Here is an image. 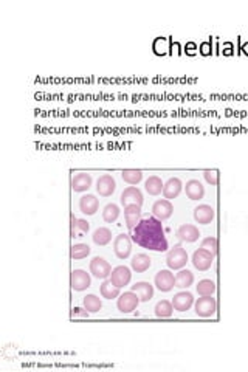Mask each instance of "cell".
Segmentation results:
<instances>
[{
	"instance_id": "cell-36",
	"label": "cell",
	"mask_w": 248,
	"mask_h": 372,
	"mask_svg": "<svg viewBox=\"0 0 248 372\" xmlns=\"http://www.w3.org/2000/svg\"><path fill=\"white\" fill-rule=\"evenodd\" d=\"M76 230H79L81 233H89V230H90V225H89V222H86V220H82V219H78V225H76Z\"/></svg>"
},
{
	"instance_id": "cell-38",
	"label": "cell",
	"mask_w": 248,
	"mask_h": 372,
	"mask_svg": "<svg viewBox=\"0 0 248 372\" xmlns=\"http://www.w3.org/2000/svg\"><path fill=\"white\" fill-rule=\"evenodd\" d=\"M73 315H79V317H87V315H89V312H87V310H86V312H82V309L76 307V309H73Z\"/></svg>"
},
{
	"instance_id": "cell-21",
	"label": "cell",
	"mask_w": 248,
	"mask_h": 372,
	"mask_svg": "<svg viewBox=\"0 0 248 372\" xmlns=\"http://www.w3.org/2000/svg\"><path fill=\"white\" fill-rule=\"evenodd\" d=\"M185 191H186V196H188L189 200H200V199H203V196H205L203 184H202L199 180H194V178L186 183Z\"/></svg>"
},
{
	"instance_id": "cell-13",
	"label": "cell",
	"mask_w": 248,
	"mask_h": 372,
	"mask_svg": "<svg viewBox=\"0 0 248 372\" xmlns=\"http://www.w3.org/2000/svg\"><path fill=\"white\" fill-rule=\"evenodd\" d=\"M124 219H126L127 228L132 231L137 227V224L141 220V207L137 203H130L124 207Z\"/></svg>"
},
{
	"instance_id": "cell-22",
	"label": "cell",
	"mask_w": 248,
	"mask_h": 372,
	"mask_svg": "<svg viewBox=\"0 0 248 372\" xmlns=\"http://www.w3.org/2000/svg\"><path fill=\"white\" fill-rule=\"evenodd\" d=\"M132 292H135L138 295L141 303H147V301H150L154 298V287L149 283H144V281L133 284L132 286Z\"/></svg>"
},
{
	"instance_id": "cell-8",
	"label": "cell",
	"mask_w": 248,
	"mask_h": 372,
	"mask_svg": "<svg viewBox=\"0 0 248 372\" xmlns=\"http://www.w3.org/2000/svg\"><path fill=\"white\" fill-rule=\"evenodd\" d=\"M90 273L98 279H107L112 274V267L104 257H93L90 261Z\"/></svg>"
},
{
	"instance_id": "cell-4",
	"label": "cell",
	"mask_w": 248,
	"mask_h": 372,
	"mask_svg": "<svg viewBox=\"0 0 248 372\" xmlns=\"http://www.w3.org/2000/svg\"><path fill=\"white\" fill-rule=\"evenodd\" d=\"M196 313L202 318H209L216 313L217 310V303L213 296H202L196 301L194 304Z\"/></svg>"
},
{
	"instance_id": "cell-11",
	"label": "cell",
	"mask_w": 248,
	"mask_h": 372,
	"mask_svg": "<svg viewBox=\"0 0 248 372\" xmlns=\"http://www.w3.org/2000/svg\"><path fill=\"white\" fill-rule=\"evenodd\" d=\"M117 190L115 178L110 174H104L97 181V191L101 197H110Z\"/></svg>"
},
{
	"instance_id": "cell-23",
	"label": "cell",
	"mask_w": 248,
	"mask_h": 372,
	"mask_svg": "<svg viewBox=\"0 0 248 372\" xmlns=\"http://www.w3.org/2000/svg\"><path fill=\"white\" fill-rule=\"evenodd\" d=\"M163 181H161V178L158 177V175H150L147 180H146V183H144V188H146V191L150 194V196H158V194H161L163 193Z\"/></svg>"
},
{
	"instance_id": "cell-10",
	"label": "cell",
	"mask_w": 248,
	"mask_h": 372,
	"mask_svg": "<svg viewBox=\"0 0 248 372\" xmlns=\"http://www.w3.org/2000/svg\"><path fill=\"white\" fill-rule=\"evenodd\" d=\"M174 213V207L173 203L168 200V199H161V200H157L152 207V216L157 217L158 220H168Z\"/></svg>"
},
{
	"instance_id": "cell-39",
	"label": "cell",
	"mask_w": 248,
	"mask_h": 372,
	"mask_svg": "<svg viewBox=\"0 0 248 372\" xmlns=\"http://www.w3.org/2000/svg\"><path fill=\"white\" fill-rule=\"evenodd\" d=\"M202 53H203L205 56H208V54L211 53V50H209V44H203V45H202Z\"/></svg>"
},
{
	"instance_id": "cell-37",
	"label": "cell",
	"mask_w": 248,
	"mask_h": 372,
	"mask_svg": "<svg viewBox=\"0 0 248 372\" xmlns=\"http://www.w3.org/2000/svg\"><path fill=\"white\" fill-rule=\"evenodd\" d=\"M76 225H78V219L74 217V214H71V236L73 237H78V231H76Z\"/></svg>"
},
{
	"instance_id": "cell-19",
	"label": "cell",
	"mask_w": 248,
	"mask_h": 372,
	"mask_svg": "<svg viewBox=\"0 0 248 372\" xmlns=\"http://www.w3.org/2000/svg\"><path fill=\"white\" fill-rule=\"evenodd\" d=\"M216 213H214V208L209 207V205H199L196 210H194V219L197 224L200 225H208L211 224V220L214 219Z\"/></svg>"
},
{
	"instance_id": "cell-6",
	"label": "cell",
	"mask_w": 248,
	"mask_h": 372,
	"mask_svg": "<svg viewBox=\"0 0 248 372\" xmlns=\"http://www.w3.org/2000/svg\"><path fill=\"white\" fill-rule=\"evenodd\" d=\"M155 286L160 292H171L176 287V277L171 270H160L155 274Z\"/></svg>"
},
{
	"instance_id": "cell-24",
	"label": "cell",
	"mask_w": 248,
	"mask_h": 372,
	"mask_svg": "<svg viewBox=\"0 0 248 372\" xmlns=\"http://www.w3.org/2000/svg\"><path fill=\"white\" fill-rule=\"evenodd\" d=\"M150 267V257L144 253H138L132 257V268L137 273H144Z\"/></svg>"
},
{
	"instance_id": "cell-29",
	"label": "cell",
	"mask_w": 248,
	"mask_h": 372,
	"mask_svg": "<svg viewBox=\"0 0 248 372\" xmlns=\"http://www.w3.org/2000/svg\"><path fill=\"white\" fill-rule=\"evenodd\" d=\"M82 304H84V309L89 312V313H97L101 310L103 307V303L101 300L97 296V295H87L84 296V301H82Z\"/></svg>"
},
{
	"instance_id": "cell-35",
	"label": "cell",
	"mask_w": 248,
	"mask_h": 372,
	"mask_svg": "<svg viewBox=\"0 0 248 372\" xmlns=\"http://www.w3.org/2000/svg\"><path fill=\"white\" fill-rule=\"evenodd\" d=\"M203 175H205V180L209 183V184H213V186H216L217 183H219V174H217V171H205L203 172Z\"/></svg>"
},
{
	"instance_id": "cell-28",
	"label": "cell",
	"mask_w": 248,
	"mask_h": 372,
	"mask_svg": "<svg viewBox=\"0 0 248 372\" xmlns=\"http://www.w3.org/2000/svg\"><path fill=\"white\" fill-rule=\"evenodd\" d=\"M173 313H174V306H173V303H169V301H166V300L157 303V306H155V315H157L158 318H169V317H173Z\"/></svg>"
},
{
	"instance_id": "cell-31",
	"label": "cell",
	"mask_w": 248,
	"mask_h": 372,
	"mask_svg": "<svg viewBox=\"0 0 248 372\" xmlns=\"http://www.w3.org/2000/svg\"><path fill=\"white\" fill-rule=\"evenodd\" d=\"M214 292H216V284L211 279H202L197 284V293L200 296H213Z\"/></svg>"
},
{
	"instance_id": "cell-2",
	"label": "cell",
	"mask_w": 248,
	"mask_h": 372,
	"mask_svg": "<svg viewBox=\"0 0 248 372\" xmlns=\"http://www.w3.org/2000/svg\"><path fill=\"white\" fill-rule=\"evenodd\" d=\"M188 262V253L182 245H176L166 256V264L171 270H182Z\"/></svg>"
},
{
	"instance_id": "cell-20",
	"label": "cell",
	"mask_w": 248,
	"mask_h": 372,
	"mask_svg": "<svg viewBox=\"0 0 248 372\" xmlns=\"http://www.w3.org/2000/svg\"><path fill=\"white\" fill-rule=\"evenodd\" d=\"M200 233H199V228L194 227V225H189V224H185L182 225L179 230H177V239L183 240V242H188V244H193L199 239Z\"/></svg>"
},
{
	"instance_id": "cell-18",
	"label": "cell",
	"mask_w": 248,
	"mask_h": 372,
	"mask_svg": "<svg viewBox=\"0 0 248 372\" xmlns=\"http://www.w3.org/2000/svg\"><path fill=\"white\" fill-rule=\"evenodd\" d=\"M90 186H92V175L90 174L81 172V174H76L71 178V190L74 193H84L90 188Z\"/></svg>"
},
{
	"instance_id": "cell-26",
	"label": "cell",
	"mask_w": 248,
	"mask_h": 372,
	"mask_svg": "<svg viewBox=\"0 0 248 372\" xmlns=\"http://www.w3.org/2000/svg\"><path fill=\"white\" fill-rule=\"evenodd\" d=\"M92 239H93V242H95L97 245L104 247V245H107V244L112 240V231H110L109 228H106V227H101V228L95 230Z\"/></svg>"
},
{
	"instance_id": "cell-12",
	"label": "cell",
	"mask_w": 248,
	"mask_h": 372,
	"mask_svg": "<svg viewBox=\"0 0 248 372\" xmlns=\"http://www.w3.org/2000/svg\"><path fill=\"white\" fill-rule=\"evenodd\" d=\"M132 279V273L129 270V267L126 265H118L112 270V274H110V281L117 286V287H124L130 283Z\"/></svg>"
},
{
	"instance_id": "cell-3",
	"label": "cell",
	"mask_w": 248,
	"mask_h": 372,
	"mask_svg": "<svg viewBox=\"0 0 248 372\" xmlns=\"http://www.w3.org/2000/svg\"><path fill=\"white\" fill-rule=\"evenodd\" d=\"M90 283H92V279H90V274L86 271V270H73L71 271V277H70V286L73 290L76 292H82V290H86L90 287Z\"/></svg>"
},
{
	"instance_id": "cell-40",
	"label": "cell",
	"mask_w": 248,
	"mask_h": 372,
	"mask_svg": "<svg viewBox=\"0 0 248 372\" xmlns=\"http://www.w3.org/2000/svg\"><path fill=\"white\" fill-rule=\"evenodd\" d=\"M194 48H196L194 44H188V51H189V53H194Z\"/></svg>"
},
{
	"instance_id": "cell-5",
	"label": "cell",
	"mask_w": 248,
	"mask_h": 372,
	"mask_svg": "<svg viewBox=\"0 0 248 372\" xmlns=\"http://www.w3.org/2000/svg\"><path fill=\"white\" fill-rule=\"evenodd\" d=\"M213 262H214V254H213L211 251L205 250V248H199V250H196L194 254H193V264H194V267H196L199 271H206V270H209L211 265H213Z\"/></svg>"
},
{
	"instance_id": "cell-1",
	"label": "cell",
	"mask_w": 248,
	"mask_h": 372,
	"mask_svg": "<svg viewBox=\"0 0 248 372\" xmlns=\"http://www.w3.org/2000/svg\"><path fill=\"white\" fill-rule=\"evenodd\" d=\"M130 237L140 247L152 250V251H166L168 250V239L164 236L161 220H158L154 216L143 217L137 224V227L132 230Z\"/></svg>"
},
{
	"instance_id": "cell-16",
	"label": "cell",
	"mask_w": 248,
	"mask_h": 372,
	"mask_svg": "<svg viewBox=\"0 0 248 372\" xmlns=\"http://www.w3.org/2000/svg\"><path fill=\"white\" fill-rule=\"evenodd\" d=\"M194 296L189 292H180L173 298V306L177 312H186L193 307Z\"/></svg>"
},
{
	"instance_id": "cell-33",
	"label": "cell",
	"mask_w": 248,
	"mask_h": 372,
	"mask_svg": "<svg viewBox=\"0 0 248 372\" xmlns=\"http://www.w3.org/2000/svg\"><path fill=\"white\" fill-rule=\"evenodd\" d=\"M118 217H120V207L115 205V203L106 205V208H104V211H103V219H104V222L113 224Z\"/></svg>"
},
{
	"instance_id": "cell-14",
	"label": "cell",
	"mask_w": 248,
	"mask_h": 372,
	"mask_svg": "<svg viewBox=\"0 0 248 372\" xmlns=\"http://www.w3.org/2000/svg\"><path fill=\"white\" fill-rule=\"evenodd\" d=\"M182 188H183V184H182V180H180V178H177V177L169 178L166 183H164V186H163V196H164V199L173 200V199L179 197V194L182 193Z\"/></svg>"
},
{
	"instance_id": "cell-15",
	"label": "cell",
	"mask_w": 248,
	"mask_h": 372,
	"mask_svg": "<svg viewBox=\"0 0 248 372\" xmlns=\"http://www.w3.org/2000/svg\"><path fill=\"white\" fill-rule=\"evenodd\" d=\"M121 205L123 207H127L130 203H137V205H143L144 199H143V194L138 188H135V186H129V188H126L121 194Z\"/></svg>"
},
{
	"instance_id": "cell-34",
	"label": "cell",
	"mask_w": 248,
	"mask_h": 372,
	"mask_svg": "<svg viewBox=\"0 0 248 372\" xmlns=\"http://www.w3.org/2000/svg\"><path fill=\"white\" fill-rule=\"evenodd\" d=\"M200 248H205V250L211 251V253L216 256V254H217V239H216V237H213V236H209V237L203 239V242H202Z\"/></svg>"
},
{
	"instance_id": "cell-27",
	"label": "cell",
	"mask_w": 248,
	"mask_h": 372,
	"mask_svg": "<svg viewBox=\"0 0 248 372\" xmlns=\"http://www.w3.org/2000/svg\"><path fill=\"white\" fill-rule=\"evenodd\" d=\"M101 295H103V298H106V300H113V298H118L120 296V287H117L110 279L106 281L101 284Z\"/></svg>"
},
{
	"instance_id": "cell-30",
	"label": "cell",
	"mask_w": 248,
	"mask_h": 372,
	"mask_svg": "<svg viewBox=\"0 0 248 372\" xmlns=\"http://www.w3.org/2000/svg\"><path fill=\"white\" fill-rule=\"evenodd\" d=\"M70 254H71L73 261L84 259V257H87L90 254V247L86 245V244H74V245H71Z\"/></svg>"
},
{
	"instance_id": "cell-25",
	"label": "cell",
	"mask_w": 248,
	"mask_h": 372,
	"mask_svg": "<svg viewBox=\"0 0 248 372\" xmlns=\"http://www.w3.org/2000/svg\"><path fill=\"white\" fill-rule=\"evenodd\" d=\"M194 283V274L189 270H180L176 276V287L188 289Z\"/></svg>"
},
{
	"instance_id": "cell-9",
	"label": "cell",
	"mask_w": 248,
	"mask_h": 372,
	"mask_svg": "<svg viewBox=\"0 0 248 372\" xmlns=\"http://www.w3.org/2000/svg\"><path fill=\"white\" fill-rule=\"evenodd\" d=\"M140 303V298L135 292H124L123 295H120L118 298V303H117V307L121 313H130L137 309Z\"/></svg>"
},
{
	"instance_id": "cell-7",
	"label": "cell",
	"mask_w": 248,
	"mask_h": 372,
	"mask_svg": "<svg viewBox=\"0 0 248 372\" xmlns=\"http://www.w3.org/2000/svg\"><path fill=\"white\" fill-rule=\"evenodd\" d=\"M113 251L118 259H127L132 251V237L127 234H120L113 240Z\"/></svg>"
},
{
	"instance_id": "cell-32",
	"label": "cell",
	"mask_w": 248,
	"mask_h": 372,
	"mask_svg": "<svg viewBox=\"0 0 248 372\" xmlns=\"http://www.w3.org/2000/svg\"><path fill=\"white\" fill-rule=\"evenodd\" d=\"M121 177L129 184H138L143 178V172L138 171V169H124L121 172Z\"/></svg>"
},
{
	"instance_id": "cell-17",
	"label": "cell",
	"mask_w": 248,
	"mask_h": 372,
	"mask_svg": "<svg viewBox=\"0 0 248 372\" xmlns=\"http://www.w3.org/2000/svg\"><path fill=\"white\" fill-rule=\"evenodd\" d=\"M100 208V200L93 196V194H86L79 199V210L87 214V216H93Z\"/></svg>"
}]
</instances>
